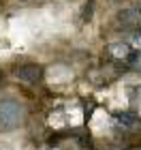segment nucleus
<instances>
[{"instance_id":"nucleus-1","label":"nucleus","mask_w":141,"mask_h":150,"mask_svg":"<svg viewBox=\"0 0 141 150\" xmlns=\"http://www.w3.org/2000/svg\"><path fill=\"white\" fill-rule=\"evenodd\" d=\"M26 110L24 105L15 99L0 101V131H13L24 122Z\"/></svg>"},{"instance_id":"nucleus-2","label":"nucleus","mask_w":141,"mask_h":150,"mask_svg":"<svg viewBox=\"0 0 141 150\" xmlns=\"http://www.w3.org/2000/svg\"><path fill=\"white\" fill-rule=\"evenodd\" d=\"M15 75L22 81H26V84H36V81H41V77H43V67L34 64V62H28V64L19 67Z\"/></svg>"},{"instance_id":"nucleus-3","label":"nucleus","mask_w":141,"mask_h":150,"mask_svg":"<svg viewBox=\"0 0 141 150\" xmlns=\"http://www.w3.org/2000/svg\"><path fill=\"white\" fill-rule=\"evenodd\" d=\"M107 54H109L111 58H116V60H126V62H128L130 56H133V50H130L128 43L118 41V43H109L107 45Z\"/></svg>"},{"instance_id":"nucleus-4","label":"nucleus","mask_w":141,"mask_h":150,"mask_svg":"<svg viewBox=\"0 0 141 150\" xmlns=\"http://www.w3.org/2000/svg\"><path fill=\"white\" fill-rule=\"evenodd\" d=\"M139 15H141V11H139V9H124V11H120L118 19H120L122 24H130V22H137Z\"/></svg>"},{"instance_id":"nucleus-5","label":"nucleus","mask_w":141,"mask_h":150,"mask_svg":"<svg viewBox=\"0 0 141 150\" xmlns=\"http://www.w3.org/2000/svg\"><path fill=\"white\" fill-rule=\"evenodd\" d=\"M118 120L122 122L124 127H133L139 118H137V114H135V112H120V114H118Z\"/></svg>"},{"instance_id":"nucleus-6","label":"nucleus","mask_w":141,"mask_h":150,"mask_svg":"<svg viewBox=\"0 0 141 150\" xmlns=\"http://www.w3.org/2000/svg\"><path fill=\"white\" fill-rule=\"evenodd\" d=\"M128 45H130V50H133V52H137V50H139V54H141V30L135 32V35L130 37V43H128Z\"/></svg>"}]
</instances>
